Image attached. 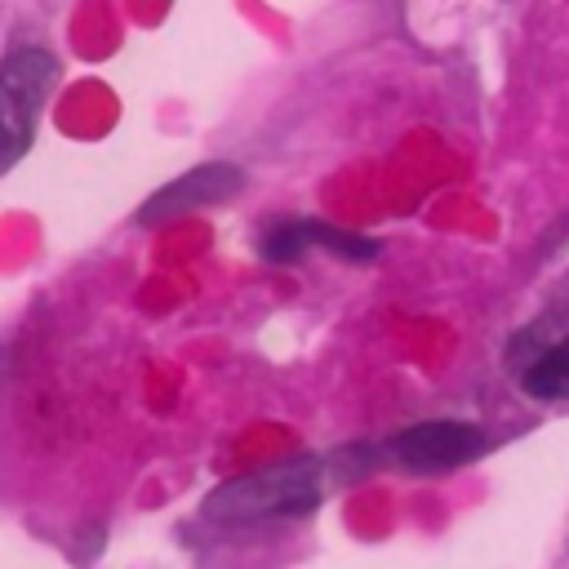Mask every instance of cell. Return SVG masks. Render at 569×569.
Wrapping results in <instances>:
<instances>
[{
	"label": "cell",
	"instance_id": "1",
	"mask_svg": "<svg viewBox=\"0 0 569 569\" xmlns=\"http://www.w3.org/2000/svg\"><path fill=\"white\" fill-rule=\"evenodd\" d=\"M316 502H320V462L316 458H289V462L222 480L200 502V516L213 525H227V529H244V525L302 516Z\"/></svg>",
	"mask_w": 569,
	"mask_h": 569
},
{
	"label": "cell",
	"instance_id": "2",
	"mask_svg": "<svg viewBox=\"0 0 569 569\" xmlns=\"http://www.w3.org/2000/svg\"><path fill=\"white\" fill-rule=\"evenodd\" d=\"M58 84V58L49 49H13L0 58V173L13 169L36 133L40 107Z\"/></svg>",
	"mask_w": 569,
	"mask_h": 569
},
{
	"label": "cell",
	"instance_id": "3",
	"mask_svg": "<svg viewBox=\"0 0 569 569\" xmlns=\"http://www.w3.org/2000/svg\"><path fill=\"white\" fill-rule=\"evenodd\" d=\"M387 453L405 471L436 476V471H453V467L471 462L476 453H485V431L471 422H458V418H431V422H413L400 436H391Z\"/></svg>",
	"mask_w": 569,
	"mask_h": 569
},
{
	"label": "cell",
	"instance_id": "4",
	"mask_svg": "<svg viewBox=\"0 0 569 569\" xmlns=\"http://www.w3.org/2000/svg\"><path fill=\"white\" fill-rule=\"evenodd\" d=\"M231 191H240V169L236 164H200V169H191V173H182V178H173L169 187H160L142 209H138V222H169V218H178V213H191V209H200V204H218V200H227Z\"/></svg>",
	"mask_w": 569,
	"mask_h": 569
},
{
	"label": "cell",
	"instance_id": "5",
	"mask_svg": "<svg viewBox=\"0 0 569 569\" xmlns=\"http://www.w3.org/2000/svg\"><path fill=\"white\" fill-rule=\"evenodd\" d=\"M307 249H329V253L351 258V262L378 258V244H373V240L351 236V231H338V227L316 222V218H307V222H280V227H271V231L262 236V258H271V262H293V258H302Z\"/></svg>",
	"mask_w": 569,
	"mask_h": 569
},
{
	"label": "cell",
	"instance_id": "6",
	"mask_svg": "<svg viewBox=\"0 0 569 569\" xmlns=\"http://www.w3.org/2000/svg\"><path fill=\"white\" fill-rule=\"evenodd\" d=\"M520 382L538 400H569V333L538 342L520 365Z\"/></svg>",
	"mask_w": 569,
	"mask_h": 569
}]
</instances>
